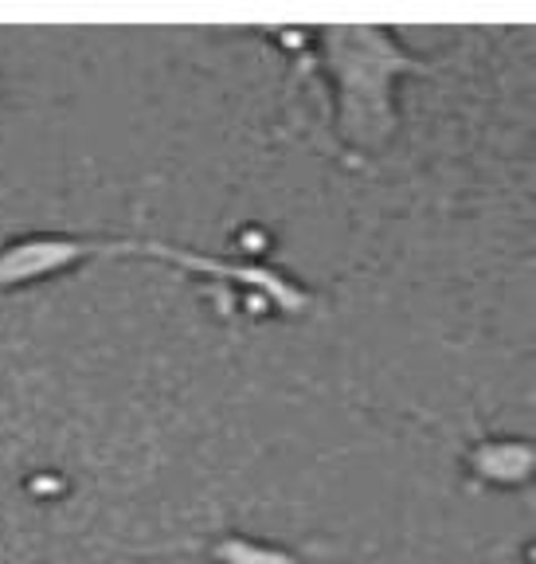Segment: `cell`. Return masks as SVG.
<instances>
[{"mask_svg": "<svg viewBox=\"0 0 536 564\" xmlns=\"http://www.w3.org/2000/svg\"><path fill=\"white\" fill-rule=\"evenodd\" d=\"M90 259H153V263H173L188 274H204L211 282H228L247 294L274 302L286 314H302L314 302V294L291 274L274 271L263 263H239V259L208 256V251H188V247L157 243V239H110V236H59V231H35L0 247V294L24 291L32 282H44L59 271L90 263Z\"/></svg>", "mask_w": 536, "mask_h": 564, "instance_id": "6da1fadb", "label": "cell"}, {"mask_svg": "<svg viewBox=\"0 0 536 564\" xmlns=\"http://www.w3.org/2000/svg\"><path fill=\"white\" fill-rule=\"evenodd\" d=\"M474 470L497 486H513L528 478V447L525 443H485L474 455Z\"/></svg>", "mask_w": 536, "mask_h": 564, "instance_id": "3957f363", "label": "cell"}, {"mask_svg": "<svg viewBox=\"0 0 536 564\" xmlns=\"http://www.w3.org/2000/svg\"><path fill=\"white\" fill-rule=\"evenodd\" d=\"M208 556L216 564H298V556L274 545H255L247 538H220L208 545Z\"/></svg>", "mask_w": 536, "mask_h": 564, "instance_id": "277c9868", "label": "cell"}, {"mask_svg": "<svg viewBox=\"0 0 536 564\" xmlns=\"http://www.w3.org/2000/svg\"><path fill=\"white\" fill-rule=\"evenodd\" d=\"M329 63L341 83V122L344 138L357 145H376L392 133V83L415 67L392 35L376 28H333L326 35Z\"/></svg>", "mask_w": 536, "mask_h": 564, "instance_id": "7a4b0ae2", "label": "cell"}]
</instances>
